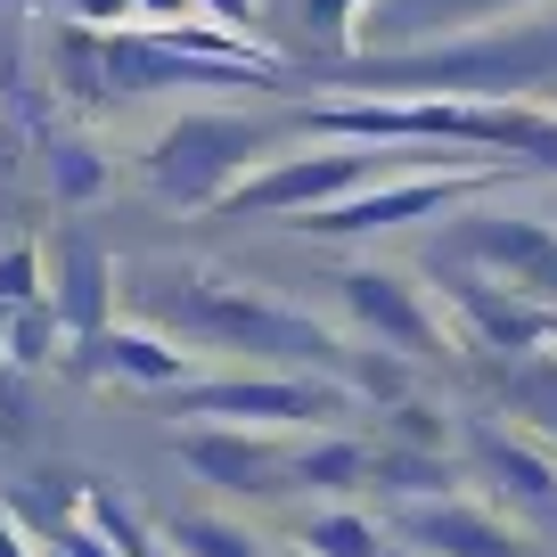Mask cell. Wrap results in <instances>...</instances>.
Here are the masks:
<instances>
[{
    "label": "cell",
    "instance_id": "12",
    "mask_svg": "<svg viewBox=\"0 0 557 557\" xmlns=\"http://www.w3.org/2000/svg\"><path fill=\"white\" fill-rule=\"evenodd\" d=\"M66 320H99V255H66Z\"/></svg>",
    "mask_w": 557,
    "mask_h": 557
},
{
    "label": "cell",
    "instance_id": "9",
    "mask_svg": "<svg viewBox=\"0 0 557 557\" xmlns=\"http://www.w3.org/2000/svg\"><path fill=\"white\" fill-rule=\"evenodd\" d=\"M107 361L132 369V377H148V385L181 377V352H173V345H157V336H139V329H115V336H107Z\"/></svg>",
    "mask_w": 557,
    "mask_h": 557
},
{
    "label": "cell",
    "instance_id": "10",
    "mask_svg": "<svg viewBox=\"0 0 557 557\" xmlns=\"http://www.w3.org/2000/svg\"><path fill=\"white\" fill-rule=\"evenodd\" d=\"M173 541H181L189 557H255V541H246V533H230V524H213V517H189Z\"/></svg>",
    "mask_w": 557,
    "mask_h": 557
},
{
    "label": "cell",
    "instance_id": "20",
    "mask_svg": "<svg viewBox=\"0 0 557 557\" xmlns=\"http://www.w3.org/2000/svg\"><path fill=\"white\" fill-rule=\"evenodd\" d=\"M524 148H533V157H541V164H557V123H541V132H533V139H524Z\"/></svg>",
    "mask_w": 557,
    "mask_h": 557
},
{
    "label": "cell",
    "instance_id": "1",
    "mask_svg": "<svg viewBox=\"0 0 557 557\" xmlns=\"http://www.w3.org/2000/svg\"><path fill=\"white\" fill-rule=\"evenodd\" d=\"M557 66V25H524V34L508 41H475V50H426V58H401L394 83L410 90H492V83H541V74Z\"/></svg>",
    "mask_w": 557,
    "mask_h": 557
},
{
    "label": "cell",
    "instance_id": "14",
    "mask_svg": "<svg viewBox=\"0 0 557 557\" xmlns=\"http://www.w3.org/2000/svg\"><path fill=\"white\" fill-rule=\"evenodd\" d=\"M492 468H508V484L524 492V500H549V475H541V459L508 451V443H492Z\"/></svg>",
    "mask_w": 557,
    "mask_h": 557
},
{
    "label": "cell",
    "instance_id": "18",
    "mask_svg": "<svg viewBox=\"0 0 557 557\" xmlns=\"http://www.w3.org/2000/svg\"><path fill=\"white\" fill-rule=\"evenodd\" d=\"M492 9H500V0H418V17H426V25H468V17H492Z\"/></svg>",
    "mask_w": 557,
    "mask_h": 557
},
{
    "label": "cell",
    "instance_id": "17",
    "mask_svg": "<svg viewBox=\"0 0 557 557\" xmlns=\"http://www.w3.org/2000/svg\"><path fill=\"white\" fill-rule=\"evenodd\" d=\"M377 475L394 492H435L443 484V468H426V459H377Z\"/></svg>",
    "mask_w": 557,
    "mask_h": 557
},
{
    "label": "cell",
    "instance_id": "24",
    "mask_svg": "<svg viewBox=\"0 0 557 557\" xmlns=\"http://www.w3.org/2000/svg\"><path fill=\"white\" fill-rule=\"evenodd\" d=\"M0 320H9V312H0Z\"/></svg>",
    "mask_w": 557,
    "mask_h": 557
},
{
    "label": "cell",
    "instance_id": "2",
    "mask_svg": "<svg viewBox=\"0 0 557 557\" xmlns=\"http://www.w3.org/2000/svg\"><path fill=\"white\" fill-rule=\"evenodd\" d=\"M246 148H255V132L230 115H189L164 132V148L148 157V173H157L164 197H181V206H206V197L230 189V173L246 164Z\"/></svg>",
    "mask_w": 557,
    "mask_h": 557
},
{
    "label": "cell",
    "instance_id": "13",
    "mask_svg": "<svg viewBox=\"0 0 557 557\" xmlns=\"http://www.w3.org/2000/svg\"><path fill=\"white\" fill-rule=\"evenodd\" d=\"M34 246H17V255H0V312H9V304H34Z\"/></svg>",
    "mask_w": 557,
    "mask_h": 557
},
{
    "label": "cell",
    "instance_id": "7",
    "mask_svg": "<svg viewBox=\"0 0 557 557\" xmlns=\"http://www.w3.org/2000/svg\"><path fill=\"white\" fill-rule=\"evenodd\" d=\"M418 541H435L443 557H517L484 517H468V508H418Z\"/></svg>",
    "mask_w": 557,
    "mask_h": 557
},
{
    "label": "cell",
    "instance_id": "15",
    "mask_svg": "<svg viewBox=\"0 0 557 557\" xmlns=\"http://www.w3.org/2000/svg\"><path fill=\"white\" fill-rule=\"evenodd\" d=\"M99 189V157L90 148H58V197H90Z\"/></svg>",
    "mask_w": 557,
    "mask_h": 557
},
{
    "label": "cell",
    "instance_id": "6",
    "mask_svg": "<svg viewBox=\"0 0 557 557\" xmlns=\"http://www.w3.org/2000/svg\"><path fill=\"white\" fill-rule=\"evenodd\" d=\"M352 304H361V320H369V329H385L401 352H426V312L401 296L394 271H352Z\"/></svg>",
    "mask_w": 557,
    "mask_h": 557
},
{
    "label": "cell",
    "instance_id": "23",
    "mask_svg": "<svg viewBox=\"0 0 557 557\" xmlns=\"http://www.w3.org/2000/svg\"><path fill=\"white\" fill-rule=\"evenodd\" d=\"M0 557H25V541L9 533V517H0Z\"/></svg>",
    "mask_w": 557,
    "mask_h": 557
},
{
    "label": "cell",
    "instance_id": "21",
    "mask_svg": "<svg viewBox=\"0 0 557 557\" xmlns=\"http://www.w3.org/2000/svg\"><path fill=\"white\" fill-rule=\"evenodd\" d=\"M132 9H157V17H197V0H132Z\"/></svg>",
    "mask_w": 557,
    "mask_h": 557
},
{
    "label": "cell",
    "instance_id": "3",
    "mask_svg": "<svg viewBox=\"0 0 557 557\" xmlns=\"http://www.w3.org/2000/svg\"><path fill=\"white\" fill-rule=\"evenodd\" d=\"M189 312H197V329L238 336V345H271V352H329V336H320L312 320L271 312V304H255V296H222V287H197Z\"/></svg>",
    "mask_w": 557,
    "mask_h": 557
},
{
    "label": "cell",
    "instance_id": "16",
    "mask_svg": "<svg viewBox=\"0 0 557 557\" xmlns=\"http://www.w3.org/2000/svg\"><path fill=\"white\" fill-rule=\"evenodd\" d=\"M352 468H361L352 443H320V451H304V475H312V484H345Z\"/></svg>",
    "mask_w": 557,
    "mask_h": 557
},
{
    "label": "cell",
    "instance_id": "22",
    "mask_svg": "<svg viewBox=\"0 0 557 557\" xmlns=\"http://www.w3.org/2000/svg\"><path fill=\"white\" fill-rule=\"evenodd\" d=\"M206 9H213V17H230V25H246V17H255V0H206Z\"/></svg>",
    "mask_w": 557,
    "mask_h": 557
},
{
    "label": "cell",
    "instance_id": "11",
    "mask_svg": "<svg viewBox=\"0 0 557 557\" xmlns=\"http://www.w3.org/2000/svg\"><path fill=\"white\" fill-rule=\"evenodd\" d=\"M312 549L320 557H377V533L361 517H329V524H312Z\"/></svg>",
    "mask_w": 557,
    "mask_h": 557
},
{
    "label": "cell",
    "instance_id": "19",
    "mask_svg": "<svg viewBox=\"0 0 557 557\" xmlns=\"http://www.w3.org/2000/svg\"><path fill=\"white\" fill-rule=\"evenodd\" d=\"M83 17H99V25H115V17H132V0H74Z\"/></svg>",
    "mask_w": 557,
    "mask_h": 557
},
{
    "label": "cell",
    "instance_id": "8",
    "mask_svg": "<svg viewBox=\"0 0 557 557\" xmlns=\"http://www.w3.org/2000/svg\"><path fill=\"white\" fill-rule=\"evenodd\" d=\"M189 468H206L213 484H238V492H262V484H271L262 451H255V443H238V435H189Z\"/></svg>",
    "mask_w": 557,
    "mask_h": 557
},
{
    "label": "cell",
    "instance_id": "4",
    "mask_svg": "<svg viewBox=\"0 0 557 557\" xmlns=\"http://www.w3.org/2000/svg\"><path fill=\"white\" fill-rule=\"evenodd\" d=\"M189 410L197 418H230V426H278V418H304V410H320V394L312 385H278V377H255V385H197L189 394Z\"/></svg>",
    "mask_w": 557,
    "mask_h": 557
},
{
    "label": "cell",
    "instance_id": "5",
    "mask_svg": "<svg viewBox=\"0 0 557 557\" xmlns=\"http://www.w3.org/2000/svg\"><path fill=\"white\" fill-rule=\"evenodd\" d=\"M361 173H369V157L278 164V173H271V181H255V189H230V206H238V213H278V206H304V197H336V189H352Z\"/></svg>",
    "mask_w": 557,
    "mask_h": 557
}]
</instances>
